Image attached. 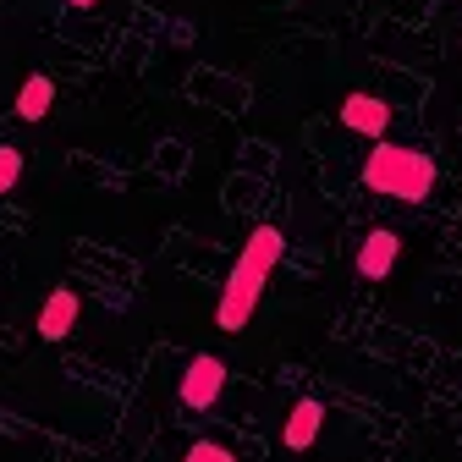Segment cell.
Wrapping results in <instances>:
<instances>
[{"label":"cell","mask_w":462,"mask_h":462,"mask_svg":"<svg viewBox=\"0 0 462 462\" xmlns=\"http://www.w3.org/2000/svg\"><path fill=\"white\" fill-rule=\"evenodd\" d=\"M396 259H402V237L385 231V226H374L369 237H364V248H358V275L364 281H385L396 270Z\"/></svg>","instance_id":"5b68a950"},{"label":"cell","mask_w":462,"mask_h":462,"mask_svg":"<svg viewBox=\"0 0 462 462\" xmlns=\"http://www.w3.org/2000/svg\"><path fill=\"white\" fill-rule=\"evenodd\" d=\"M67 6H78V12H88V6H99V0H67Z\"/></svg>","instance_id":"8fae6325"},{"label":"cell","mask_w":462,"mask_h":462,"mask_svg":"<svg viewBox=\"0 0 462 462\" xmlns=\"http://www.w3.org/2000/svg\"><path fill=\"white\" fill-rule=\"evenodd\" d=\"M226 364L215 358V353H199V358H188V369H182V408H193V413H209L215 402H220V391H226Z\"/></svg>","instance_id":"3957f363"},{"label":"cell","mask_w":462,"mask_h":462,"mask_svg":"<svg viewBox=\"0 0 462 462\" xmlns=\"http://www.w3.org/2000/svg\"><path fill=\"white\" fill-rule=\"evenodd\" d=\"M17 177H23V154H17L12 143H0V193H12Z\"/></svg>","instance_id":"9c48e42d"},{"label":"cell","mask_w":462,"mask_h":462,"mask_svg":"<svg viewBox=\"0 0 462 462\" xmlns=\"http://www.w3.org/2000/svg\"><path fill=\"white\" fill-rule=\"evenodd\" d=\"M50 105H55V83H50L44 72H33V78L17 88V116H23V122H44Z\"/></svg>","instance_id":"ba28073f"},{"label":"cell","mask_w":462,"mask_h":462,"mask_svg":"<svg viewBox=\"0 0 462 462\" xmlns=\"http://www.w3.org/2000/svg\"><path fill=\"white\" fill-rule=\"evenodd\" d=\"M78 314H83L78 292H72V286H55V292L44 298V309H39V336L44 341H67L72 325H78Z\"/></svg>","instance_id":"8992f818"},{"label":"cell","mask_w":462,"mask_h":462,"mask_svg":"<svg viewBox=\"0 0 462 462\" xmlns=\"http://www.w3.org/2000/svg\"><path fill=\"white\" fill-rule=\"evenodd\" d=\"M319 424H325V402L303 396L298 408L286 413V424H281V440H286V451H309V446L319 440Z\"/></svg>","instance_id":"52a82bcc"},{"label":"cell","mask_w":462,"mask_h":462,"mask_svg":"<svg viewBox=\"0 0 462 462\" xmlns=\"http://www.w3.org/2000/svg\"><path fill=\"white\" fill-rule=\"evenodd\" d=\"M364 188L419 204V199L435 193V160L419 154V149H402V143L374 138V149H369V160H364Z\"/></svg>","instance_id":"7a4b0ae2"},{"label":"cell","mask_w":462,"mask_h":462,"mask_svg":"<svg viewBox=\"0 0 462 462\" xmlns=\"http://www.w3.org/2000/svg\"><path fill=\"white\" fill-rule=\"evenodd\" d=\"M281 254H286V237L275 226H259L248 237V248L237 254V264L226 275V292H220V314H215L220 330H248V319L264 303V286H270V270L281 264Z\"/></svg>","instance_id":"6da1fadb"},{"label":"cell","mask_w":462,"mask_h":462,"mask_svg":"<svg viewBox=\"0 0 462 462\" xmlns=\"http://www.w3.org/2000/svg\"><path fill=\"white\" fill-rule=\"evenodd\" d=\"M341 127L364 133V138H385L391 133V105L374 99V94H346L341 99Z\"/></svg>","instance_id":"277c9868"},{"label":"cell","mask_w":462,"mask_h":462,"mask_svg":"<svg viewBox=\"0 0 462 462\" xmlns=\"http://www.w3.org/2000/svg\"><path fill=\"white\" fill-rule=\"evenodd\" d=\"M182 462H237L226 446H215V440H199V446H188V457Z\"/></svg>","instance_id":"30bf717a"}]
</instances>
